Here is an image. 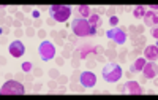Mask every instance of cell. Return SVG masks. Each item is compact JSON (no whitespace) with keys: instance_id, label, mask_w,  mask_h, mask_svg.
Masks as SVG:
<instances>
[{"instance_id":"obj_1","label":"cell","mask_w":158,"mask_h":100,"mask_svg":"<svg viewBox=\"0 0 158 100\" xmlns=\"http://www.w3.org/2000/svg\"><path fill=\"white\" fill-rule=\"evenodd\" d=\"M73 32L77 37H89V35H95L97 30L92 29L89 26L87 19H74L73 21Z\"/></svg>"},{"instance_id":"obj_2","label":"cell","mask_w":158,"mask_h":100,"mask_svg":"<svg viewBox=\"0 0 158 100\" xmlns=\"http://www.w3.org/2000/svg\"><path fill=\"white\" fill-rule=\"evenodd\" d=\"M103 78L108 83H115L122 78V68L117 64H108L103 68Z\"/></svg>"},{"instance_id":"obj_3","label":"cell","mask_w":158,"mask_h":100,"mask_svg":"<svg viewBox=\"0 0 158 100\" xmlns=\"http://www.w3.org/2000/svg\"><path fill=\"white\" fill-rule=\"evenodd\" d=\"M2 95H22L24 94V86L15 80H10L6 83H3L2 89H0Z\"/></svg>"},{"instance_id":"obj_4","label":"cell","mask_w":158,"mask_h":100,"mask_svg":"<svg viewBox=\"0 0 158 100\" xmlns=\"http://www.w3.org/2000/svg\"><path fill=\"white\" fill-rule=\"evenodd\" d=\"M51 16L57 22H65L71 16V8L67 5H54L51 7Z\"/></svg>"},{"instance_id":"obj_5","label":"cell","mask_w":158,"mask_h":100,"mask_svg":"<svg viewBox=\"0 0 158 100\" xmlns=\"http://www.w3.org/2000/svg\"><path fill=\"white\" fill-rule=\"evenodd\" d=\"M40 56H41L43 60H51V59H54L56 56V48L54 45H52L51 41H43L41 45H40Z\"/></svg>"},{"instance_id":"obj_6","label":"cell","mask_w":158,"mask_h":100,"mask_svg":"<svg viewBox=\"0 0 158 100\" xmlns=\"http://www.w3.org/2000/svg\"><path fill=\"white\" fill-rule=\"evenodd\" d=\"M108 38H111L114 43H117V45H123L125 43V40H127V35H125V32L122 30V29H118V27H112L111 30H108Z\"/></svg>"},{"instance_id":"obj_7","label":"cell","mask_w":158,"mask_h":100,"mask_svg":"<svg viewBox=\"0 0 158 100\" xmlns=\"http://www.w3.org/2000/svg\"><path fill=\"white\" fill-rule=\"evenodd\" d=\"M24 53H25V48H24V45H22V41H13L11 45H10V54L13 56V57H22L24 56Z\"/></svg>"},{"instance_id":"obj_8","label":"cell","mask_w":158,"mask_h":100,"mask_svg":"<svg viewBox=\"0 0 158 100\" xmlns=\"http://www.w3.org/2000/svg\"><path fill=\"white\" fill-rule=\"evenodd\" d=\"M81 84L84 87H94L97 84V76L92 72H84L81 75Z\"/></svg>"},{"instance_id":"obj_9","label":"cell","mask_w":158,"mask_h":100,"mask_svg":"<svg viewBox=\"0 0 158 100\" xmlns=\"http://www.w3.org/2000/svg\"><path fill=\"white\" fill-rule=\"evenodd\" d=\"M125 91L128 94H133V95H141L142 94V87L136 83V81H128L125 84Z\"/></svg>"},{"instance_id":"obj_10","label":"cell","mask_w":158,"mask_h":100,"mask_svg":"<svg viewBox=\"0 0 158 100\" xmlns=\"http://www.w3.org/2000/svg\"><path fill=\"white\" fill-rule=\"evenodd\" d=\"M144 18V21H146V24L147 26H155L156 27V24H158V15L155 13V11H146V15L142 16Z\"/></svg>"},{"instance_id":"obj_11","label":"cell","mask_w":158,"mask_h":100,"mask_svg":"<svg viewBox=\"0 0 158 100\" xmlns=\"http://www.w3.org/2000/svg\"><path fill=\"white\" fill-rule=\"evenodd\" d=\"M142 72H144V75H146L147 78H155V75H156V65L153 64V62H146V65H144V68H142Z\"/></svg>"},{"instance_id":"obj_12","label":"cell","mask_w":158,"mask_h":100,"mask_svg":"<svg viewBox=\"0 0 158 100\" xmlns=\"http://www.w3.org/2000/svg\"><path fill=\"white\" fill-rule=\"evenodd\" d=\"M146 57L149 59V60H156V57H158V48L156 46H147V49H146Z\"/></svg>"},{"instance_id":"obj_13","label":"cell","mask_w":158,"mask_h":100,"mask_svg":"<svg viewBox=\"0 0 158 100\" xmlns=\"http://www.w3.org/2000/svg\"><path fill=\"white\" fill-rule=\"evenodd\" d=\"M87 22H89V26H90L92 29H95V30H97V27L100 26V16H98L97 13H92V15L89 16Z\"/></svg>"},{"instance_id":"obj_14","label":"cell","mask_w":158,"mask_h":100,"mask_svg":"<svg viewBox=\"0 0 158 100\" xmlns=\"http://www.w3.org/2000/svg\"><path fill=\"white\" fill-rule=\"evenodd\" d=\"M144 65H146V59L139 57V59H138V60L135 62V65H133V70H135V72H142Z\"/></svg>"},{"instance_id":"obj_15","label":"cell","mask_w":158,"mask_h":100,"mask_svg":"<svg viewBox=\"0 0 158 100\" xmlns=\"http://www.w3.org/2000/svg\"><path fill=\"white\" fill-rule=\"evenodd\" d=\"M144 15H146V8H144L142 5H139V7H136V8L133 10V16H135V18H142Z\"/></svg>"},{"instance_id":"obj_16","label":"cell","mask_w":158,"mask_h":100,"mask_svg":"<svg viewBox=\"0 0 158 100\" xmlns=\"http://www.w3.org/2000/svg\"><path fill=\"white\" fill-rule=\"evenodd\" d=\"M79 13H81L84 18H89V16L92 15V10H90V7H87V5H81V7H79Z\"/></svg>"},{"instance_id":"obj_17","label":"cell","mask_w":158,"mask_h":100,"mask_svg":"<svg viewBox=\"0 0 158 100\" xmlns=\"http://www.w3.org/2000/svg\"><path fill=\"white\" fill-rule=\"evenodd\" d=\"M22 70L24 72H30L32 70V64H30V62H24V64H22Z\"/></svg>"},{"instance_id":"obj_18","label":"cell","mask_w":158,"mask_h":100,"mask_svg":"<svg viewBox=\"0 0 158 100\" xmlns=\"http://www.w3.org/2000/svg\"><path fill=\"white\" fill-rule=\"evenodd\" d=\"M109 22H111V26H117V24H118V18L117 16H111Z\"/></svg>"},{"instance_id":"obj_19","label":"cell","mask_w":158,"mask_h":100,"mask_svg":"<svg viewBox=\"0 0 158 100\" xmlns=\"http://www.w3.org/2000/svg\"><path fill=\"white\" fill-rule=\"evenodd\" d=\"M152 33H153V37H155V38H156V37H158V30H156V27L152 30Z\"/></svg>"}]
</instances>
